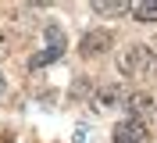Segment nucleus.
<instances>
[{"mask_svg":"<svg viewBox=\"0 0 157 143\" xmlns=\"http://www.w3.org/2000/svg\"><path fill=\"white\" fill-rule=\"evenodd\" d=\"M118 68H121L125 79L147 75L150 68H154V50H150L147 43H132V47H125L121 54H118Z\"/></svg>","mask_w":157,"mask_h":143,"instance_id":"obj_1","label":"nucleus"},{"mask_svg":"<svg viewBox=\"0 0 157 143\" xmlns=\"http://www.w3.org/2000/svg\"><path fill=\"white\" fill-rule=\"evenodd\" d=\"M114 143H150V129L143 122L125 118V122L114 125Z\"/></svg>","mask_w":157,"mask_h":143,"instance_id":"obj_2","label":"nucleus"},{"mask_svg":"<svg viewBox=\"0 0 157 143\" xmlns=\"http://www.w3.org/2000/svg\"><path fill=\"white\" fill-rule=\"evenodd\" d=\"M125 111H128L132 122H143V125H147V118L154 114V97H150V93H128L125 97Z\"/></svg>","mask_w":157,"mask_h":143,"instance_id":"obj_3","label":"nucleus"},{"mask_svg":"<svg viewBox=\"0 0 157 143\" xmlns=\"http://www.w3.org/2000/svg\"><path fill=\"white\" fill-rule=\"evenodd\" d=\"M107 47H111V32H107V29H93V32H86V36H82V43H78V50H82L86 57L104 54Z\"/></svg>","mask_w":157,"mask_h":143,"instance_id":"obj_4","label":"nucleus"},{"mask_svg":"<svg viewBox=\"0 0 157 143\" xmlns=\"http://www.w3.org/2000/svg\"><path fill=\"white\" fill-rule=\"evenodd\" d=\"M128 11L136 14V22H157V0H139Z\"/></svg>","mask_w":157,"mask_h":143,"instance_id":"obj_5","label":"nucleus"},{"mask_svg":"<svg viewBox=\"0 0 157 143\" xmlns=\"http://www.w3.org/2000/svg\"><path fill=\"white\" fill-rule=\"evenodd\" d=\"M47 50L50 54H64V32H61L57 25H47Z\"/></svg>","mask_w":157,"mask_h":143,"instance_id":"obj_6","label":"nucleus"},{"mask_svg":"<svg viewBox=\"0 0 157 143\" xmlns=\"http://www.w3.org/2000/svg\"><path fill=\"white\" fill-rule=\"evenodd\" d=\"M132 4H125V0H97L93 4V11L97 14H121V11H128Z\"/></svg>","mask_w":157,"mask_h":143,"instance_id":"obj_7","label":"nucleus"},{"mask_svg":"<svg viewBox=\"0 0 157 143\" xmlns=\"http://www.w3.org/2000/svg\"><path fill=\"white\" fill-rule=\"evenodd\" d=\"M114 100H118V89H114V86H111V89H104V93L97 97V107H111V104H114Z\"/></svg>","mask_w":157,"mask_h":143,"instance_id":"obj_8","label":"nucleus"},{"mask_svg":"<svg viewBox=\"0 0 157 143\" xmlns=\"http://www.w3.org/2000/svg\"><path fill=\"white\" fill-rule=\"evenodd\" d=\"M4 89H7V82H4V75H0V97H4Z\"/></svg>","mask_w":157,"mask_h":143,"instance_id":"obj_9","label":"nucleus"}]
</instances>
